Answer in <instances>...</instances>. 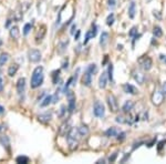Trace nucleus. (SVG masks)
<instances>
[{
	"mask_svg": "<svg viewBox=\"0 0 166 164\" xmlns=\"http://www.w3.org/2000/svg\"><path fill=\"white\" fill-rule=\"evenodd\" d=\"M43 82V68L42 67H37L33 72H32L31 77V88L32 89H37L38 87H40Z\"/></svg>",
	"mask_w": 166,
	"mask_h": 164,
	"instance_id": "f257e3e1",
	"label": "nucleus"
},
{
	"mask_svg": "<svg viewBox=\"0 0 166 164\" xmlns=\"http://www.w3.org/2000/svg\"><path fill=\"white\" fill-rule=\"evenodd\" d=\"M76 135H80V134H79V132H78V130H75V129H71L70 132L68 133V138H67V140H68L69 149H70L71 151L75 150V149L78 147V145H79V140H78Z\"/></svg>",
	"mask_w": 166,
	"mask_h": 164,
	"instance_id": "f03ea898",
	"label": "nucleus"
},
{
	"mask_svg": "<svg viewBox=\"0 0 166 164\" xmlns=\"http://www.w3.org/2000/svg\"><path fill=\"white\" fill-rule=\"evenodd\" d=\"M93 113L96 118H100V119L104 118L105 109H104L103 103L100 102V101H95V102H94V106H93Z\"/></svg>",
	"mask_w": 166,
	"mask_h": 164,
	"instance_id": "7ed1b4c3",
	"label": "nucleus"
},
{
	"mask_svg": "<svg viewBox=\"0 0 166 164\" xmlns=\"http://www.w3.org/2000/svg\"><path fill=\"white\" fill-rule=\"evenodd\" d=\"M138 64L141 65V68H142L143 70L148 71V70H151L153 62H152V59H151L150 57L144 56V57H142V58H140V59H138Z\"/></svg>",
	"mask_w": 166,
	"mask_h": 164,
	"instance_id": "20e7f679",
	"label": "nucleus"
},
{
	"mask_svg": "<svg viewBox=\"0 0 166 164\" xmlns=\"http://www.w3.org/2000/svg\"><path fill=\"white\" fill-rule=\"evenodd\" d=\"M107 104H109V108L112 112H117L119 111V104L117 101L115 99V97L113 94H109L107 95Z\"/></svg>",
	"mask_w": 166,
	"mask_h": 164,
	"instance_id": "39448f33",
	"label": "nucleus"
},
{
	"mask_svg": "<svg viewBox=\"0 0 166 164\" xmlns=\"http://www.w3.org/2000/svg\"><path fill=\"white\" fill-rule=\"evenodd\" d=\"M28 57L31 62H39L41 60V53L39 50H36V49H32L28 52Z\"/></svg>",
	"mask_w": 166,
	"mask_h": 164,
	"instance_id": "423d86ee",
	"label": "nucleus"
},
{
	"mask_svg": "<svg viewBox=\"0 0 166 164\" xmlns=\"http://www.w3.org/2000/svg\"><path fill=\"white\" fill-rule=\"evenodd\" d=\"M152 101L155 105H159L164 101V93L162 91H155L152 95Z\"/></svg>",
	"mask_w": 166,
	"mask_h": 164,
	"instance_id": "0eeeda50",
	"label": "nucleus"
},
{
	"mask_svg": "<svg viewBox=\"0 0 166 164\" xmlns=\"http://www.w3.org/2000/svg\"><path fill=\"white\" fill-rule=\"evenodd\" d=\"M67 97L69 99V105H68V109H69V112L72 113L75 109V95L73 94L72 91H68L67 93Z\"/></svg>",
	"mask_w": 166,
	"mask_h": 164,
	"instance_id": "6e6552de",
	"label": "nucleus"
},
{
	"mask_svg": "<svg viewBox=\"0 0 166 164\" xmlns=\"http://www.w3.org/2000/svg\"><path fill=\"white\" fill-rule=\"evenodd\" d=\"M96 33H97V28H96V26L95 24H92V28H91V30H89L86 32V34H85V39H84V44H86L90 39H92L94 38L95 36H96Z\"/></svg>",
	"mask_w": 166,
	"mask_h": 164,
	"instance_id": "1a4fd4ad",
	"label": "nucleus"
},
{
	"mask_svg": "<svg viewBox=\"0 0 166 164\" xmlns=\"http://www.w3.org/2000/svg\"><path fill=\"white\" fill-rule=\"evenodd\" d=\"M92 73L90 71H88V70H85L84 72V74H83L82 77V83L83 85H85V87H91V83H92Z\"/></svg>",
	"mask_w": 166,
	"mask_h": 164,
	"instance_id": "9d476101",
	"label": "nucleus"
},
{
	"mask_svg": "<svg viewBox=\"0 0 166 164\" xmlns=\"http://www.w3.org/2000/svg\"><path fill=\"white\" fill-rule=\"evenodd\" d=\"M70 130H71L70 121H68V122H64L62 125L59 128V135H61V136L68 135V133L70 132Z\"/></svg>",
	"mask_w": 166,
	"mask_h": 164,
	"instance_id": "9b49d317",
	"label": "nucleus"
},
{
	"mask_svg": "<svg viewBox=\"0 0 166 164\" xmlns=\"http://www.w3.org/2000/svg\"><path fill=\"white\" fill-rule=\"evenodd\" d=\"M133 78H134L135 81L137 82V83H140V84L144 83V80H145L144 74L141 71H137V70H134V71H133Z\"/></svg>",
	"mask_w": 166,
	"mask_h": 164,
	"instance_id": "f8f14e48",
	"label": "nucleus"
},
{
	"mask_svg": "<svg viewBox=\"0 0 166 164\" xmlns=\"http://www.w3.org/2000/svg\"><path fill=\"white\" fill-rule=\"evenodd\" d=\"M123 90H124L125 93H130V94H136V93L138 92L137 89L135 88L134 85H132V84H130V83H125V84H123Z\"/></svg>",
	"mask_w": 166,
	"mask_h": 164,
	"instance_id": "ddd939ff",
	"label": "nucleus"
},
{
	"mask_svg": "<svg viewBox=\"0 0 166 164\" xmlns=\"http://www.w3.org/2000/svg\"><path fill=\"white\" fill-rule=\"evenodd\" d=\"M107 73L106 72H103L102 74H101V77H100V79H99V87L101 88V89H105L106 88V84H107Z\"/></svg>",
	"mask_w": 166,
	"mask_h": 164,
	"instance_id": "4468645a",
	"label": "nucleus"
},
{
	"mask_svg": "<svg viewBox=\"0 0 166 164\" xmlns=\"http://www.w3.org/2000/svg\"><path fill=\"white\" fill-rule=\"evenodd\" d=\"M24 89H26V79L20 78L17 82V91L19 94H21V93L24 92Z\"/></svg>",
	"mask_w": 166,
	"mask_h": 164,
	"instance_id": "2eb2a0df",
	"label": "nucleus"
},
{
	"mask_svg": "<svg viewBox=\"0 0 166 164\" xmlns=\"http://www.w3.org/2000/svg\"><path fill=\"white\" fill-rule=\"evenodd\" d=\"M51 118H52L51 112H45V113H43V114H40V115L38 116V120L41 123H48V122H50Z\"/></svg>",
	"mask_w": 166,
	"mask_h": 164,
	"instance_id": "dca6fc26",
	"label": "nucleus"
},
{
	"mask_svg": "<svg viewBox=\"0 0 166 164\" xmlns=\"http://www.w3.org/2000/svg\"><path fill=\"white\" fill-rule=\"evenodd\" d=\"M133 106H134V102L132 101V100H127L126 102L123 104V106H122V110L124 111L125 113L130 112L132 109H133Z\"/></svg>",
	"mask_w": 166,
	"mask_h": 164,
	"instance_id": "f3484780",
	"label": "nucleus"
},
{
	"mask_svg": "<svg viewBox=\"0 0 166 164\" xmlns=\"http://www.w3.org/2000/svg\"><path fill=\"white\" fill-rule=\"evenodd\" d=\"M18 69H19V65H18L17 63H12L10 67H9V69H8V74H9V77H13V75L17 73Z\"/></svg>",
	"mask_w": 166,
	"mask_h": 164,
	"instance_id": "a211bd4d",
	"label": "nucleus"
},
{
	"mask_svg": "<svg viewBox=\"0 0 166 164\" xmlns=\"http://www.w3.org/2000/svg\"><path fill=\"white\" fill-rule=\"evenodd\" d=\"M78 132L80 134V136H86L89 134V128L86 125H81L78 128Z\"/></svg>",
	"mask_w": 166,
	"mask_h": 164,
	"instance_id": "6ab92c4d",
	"label": "nucleus"
},
{
	"mask_svg": "<svg viewBox=\"0 0 166 164\" xmlns=\"http://www.w3.org/2000/svg\"><path fill=\"white\" fill-rule=\"evenodd\" d=\"M107 40H109V33L107 32H102L101 38H100V44L102 47H105L106 43H107Z\"/></svg>",
	"mask_w": 166,
	"mask_h": 164,
	"instance_id": "aec40b11",
	"label": "nucleus"
},
{
	"mask_svg": "<svg viewBox=\"0 0 166 164\" xmlns=\"http://www.w3.org/2000/svg\"><path fill=\"white\" fill-rule=\"evenodd\" d=\"M19 34H20V32H19V28H18V27H12V28L10 29L11 38H13V39H18V38H19Z\"/></svg>",
	"mask_w": 166,
	"mask_h": 164,
	"instance_id": "412c9836",
	"label": "nucleus"
},
{
	"mask_svg": "<svg viewBox=\"0 0 166 164\" xmlns=\"http://www.w3.org/2000/svg\"><path fill=\"white\" fill-rule=\"evenodd\" d=\"M135 8H136V6H135V2H131V5H130V7H128V17L131 18V19H133L135 17Z\"/></svg>",
	"mask_w": 166,
	"mask_h": 164,
	"instance_id": "4be33fe9",
	"label": "nucleus"
},
{
	"mask_svg": "<svg viewBox=\"0 0 166 164\" xmlns=\"http://www.w3.org/2000/svg\"><path fill=\"white\" fill-rule=\"evenodd\" d=\"M16 162L19 164H27V163H29V157H27V156H24V155H20V156H18V157L16 159Z\"/></svg>",
	"mask_w": 166,
	"mask_h": 164,
	"instance_id": "5701e85b",
	"label": "nucleus"
},
{
	"mask_svg": "<svg viewBox=\"0 0 166 164\" xmlns=\"http://www.w3.org/2000/svg\"><path fill=\"white\" fill-rule=\"evenodd\" d=\"M117 135V130L115 128H110L109 130H106L105 132V136H116Z\"/></svg>",
	"mask_w": 166,
	"mask_h": 164,
	"instance_id": "b1692460",
	"label": "nucleus"
},
{
	"mask_svg": "<svg viewBox=\"0 0 166 164\" xmlns=\"http://www.w3.org/2000/svg\"><path fill=\"white\" fill-rule=\"evenodd\" d=\"M52 100H53V97H52V95H47V97L44 98V100L41 102V106H47V105H49V104L52 102Z\"/></svg>",
	"mask_w": 166,
	"mask_h": 164,
	"instance_id": "393cba45",
	"label": "nucleus"
},
{
	"mask_svg": "<svg viewBox=\"0 0 166 164\" xmlns=\"http://www.w3.org/2000/svg\"><path fill=\"white\" fill-rule=\"evenodd\" d=\"M153 34L155 36L156 38H159V37H162V34H163V31H162V29H161V27H158V26L154 27V30H153Z\"/></svg>",
	"mask_w": 166,
	"mask_h": 164,
	"instance_id": "a878e982",
	"label": "nucleus"
},
{
	"mask_svg": "<svg viewBox=\"0 0 166 164\" xmlns=\"http://www.w3.org/2000/svg\"><path fill=\"white\" fill-rule=\"evenodd\" d=\"M86 70H88V71H90L94 75V74L97 72V67H96V64H95V63H91L90 65H88Z\"/></svg>",
	"mask_w": 166,
	"mask_h": 164,
	"instance_id": "bb28decb",
	"label": "nucleus"
},
{
	"mask_svg": "<svg viewBox=\"0 0 166 164\" xmlns=\"http://www.w3.org/2000/svg\"><path fill=\"white\" fill-rule=\"evenodd\" d=\"M59 75H60V70H55V71L52 72V81H53L54 84H57V83H58Z\"/></svg>",
	"mask_w": 166,
	"mask_h": 164,
	"instance_id": "cd10ccee",
	"label": "nucleus"
},
{
	"mask_svg": "<svg viewBox=\"0 0 166 164\" xmlns=\"http://www.w3.org/2000/svg\"><path fill=\"white\" fill-rule=\"evenodd\" d=\"M8 60H9V54L8 53H2L0 56V65H3Z\"/></svg>",
	"mask_w": 166,
	"mask_h": 164,
	"instance_id": "c85d7f7f",
	"label": "nucleus"
},
{
	"mask_svg": "<svg viewBox=\"0 0 166 164\" xmlns=\"http://www.w3.org/2000/svg\"><path fill=\"white\" fill-rule=\"evenodd\" d=\"M113 23H114V15H113V13H110V15L107 16V18H106V24L111 27Z\"/></svg>",
	"mask_w": 166,
	"mask_h": 164,
	"instance_id": "c756f323",
	"label": "nucleus"
},
{
	"mask_svg": "<svg viewBox=\"0 0 166 164\" xmlns=\"http://www.w3.org/2000/svg\"><path fill=\"white\" fill-rule=\"evenodd\" d=\"M31 29H32V23H26L24 27H23V34L27 36V34L30 32Z\"/></svg>",
	"mask_w": 166,
	"mask_h": 164,
	"instance_id": "7c9ffc66",
	"label": "nucleus"
},
{
	"mask_svg": "<svg viewBox=\"0 0 166 164\" xmlns=\"http://www.w3.org/2000/svg\"><path fill=\"white\" fill-rule=\"evenodd\" d=\"M107 77L111 81H113V64H109V70H107Z\"/></svg>",
	"mask_w": 166,
	"mask_h": 164,
	"instance_id": "2f4dec72",
	"label": "nucleus"
},
{
	"mask_svg": "<svg viewBox=\"0 0 166 164\" xmlns=\"http://www.w3.org/2000/svg\"><path fill=\"white\" fill-rule=\"evenodd\" d=\"M116 122L121 123V124H124V123H126V118L123 116V115H119V116L116 118Z\"/></svg>",
	"mask_w": 166,
	"mask_h": 164,
	"instance_id": "473e14b6",
	"label": "nucleus"
},
{
	"mask_svg": "<svg viewBox=\"0 0 166 164\" xmlns=\"http://www.w3.org/2000/svg\"><path fill=\"white\" fill-rule=\"evenodd\" d=\"M128 34H130V37H136V36H137V28H136V27H133V28L130 30Z\"/></svg>",
	"mask_w": 166,
	"mask_h": 164,
	"instance_id": "72a5a7b5",
	"label": "nucleus"
},
{
	"mask_svg": "<svg viewBox=\"0 0 166 164\" xmlns=\"http://www.w3.org/2000/svg\"><path fill=\"white\" fill-rule=\"evenodd\" d=\"M125 135H126L125 132H121L120 134H117V140H119L120 142H123L125 140Z\"/></svg>",
	"mask_w": 166,
	"mask_h": 164,
	"instance_id": "f704fd0d",
	"label": "nucleus"
},
{
	"mask_svg": "<svg viewBox=\"0 0 166 164\" xmlns=\"http://www.w3.org/2000/svg\"><path fill=\"white\" fill-rule=\"evenodd\" d=\"M107 3H109V7H111V8H114L116 1H115V0H109V1H107Z\"/></svg>",
	"mask_w": 166,
	"mask_h": 164,
	"instance_id": "c9c22d12",
	"label": "nucleus"
},
{
	"mask_svg": "<svg viewBox=\"0 0 166 164\" xmlns=\"http://www.w3.org/2000/svg\"><path fill=\"white\" fill-rule=\"evenodd\" d=\"M3 91V80L0 78V93Z\"/></svg>",
	"mask_w": 166,
	"mask_h": 164,
	"instance_id": "e433bc0d",
	"label": "nucleus"
},
{
	"mask_svg": "<svg viewBox=\"0 0 166 164\" xmlns=\"http://www.w3.org/2000/svg\"><path fill=\"white\" fill-rule=\"evenodd\" d=\"M116 156H117V153H114V154H113V156H112V157L110 156V159H109V161H110V162H113V161H114L115 159H116Z\"/></svg>",
	"mask_w": 166,
	"mask_h": 164,
	"instance_id": "4c0bfd02",
	"label": "nucleus"
},
{
	"mask_svg": "<svg viewBox=\"0 0 166 164\" xmlns=\"http://www.w3.org/2000/svg\"><path fill=\"white\" fill-rule=\"evenodd\" d=\"M76 29V24H72V27H71V33H74V31Z\"/></svg>",
	"mask_w": 166,
	"mask_h": 164,
	"instance_id": "58836bf2",
	"label": "nucleus"
},
{
	"mask_svg": "<svg viewBox=\"0 0 166 164\" xmlns=\"http://www.w3.org/2000/svg\"><path fill=\"white\" fill-rule=\"evenodd\" d=\"M80 33H81V31H80V30L76 31V34H75V40H78V39H79V37H80Z\"/></svg>",
	"mask_w": 166,
	"mask_h": 164,
	"instance_id": "ea45409f",
	"label": "nucleus"
},
{
	"mask_svg": "<svg viewBox=\"0 0 166 164\" xmlns=\"http://www.w3.org/2000/svg\"><path fill=\"white\" fill-rule=\"evenodd\" d=\"M62 68H63V69H67V68H68V60H67V61L63 63Z\"/></svg>",
	"mask_w": 166,
	"mask_h": 164,
	"instance_id": "a19ab883",
	"label": "nucleus"
},
{
	"mask_svg": "<svg viewBox=\"0 0 166 164\" xmlns=\"http://www.w3.org/2000/svg\"><path fill=\"white\" fill-rule=\"evenodd\" d=\"M3 112H5V108L2 105H0V114H2Z\"/></svg>",
	"mask_w": 166,
	"mask_h": 164,
	"instance_id": "79ce46f5",
	"label": "nucleus"
},
{
	"mask_svg": "<svg viewBox=\"0 0 166 164\" xmlns=\"http://www.w3.org/2000/svg\"><path fill=\"white\" fill-rule=\"evenodd\" d=\"M10 23H11V20L9 19V20L7 21V23H6V27H9V26H10Z\"/></svg>",
	"mask_w": 166,
	"mask_h": 164,
	"instance_id": "37998d69",
	"label": "nucleus"
},
{
	"mask_svg": "<svg viewBox=\"0 0 166 164\" xmlns=\"http://www.w3.org/2000/svg\"><path fill=\"white\" fill-rule=\"evenodd\" d=\"M165 63H166V58H165Z\"/></svg>",
	"mask_w": 166,
	"mask_h": 164,
	"instance_id": "c03bdc74",
	"label": "nucleus"
}]
</instances>
